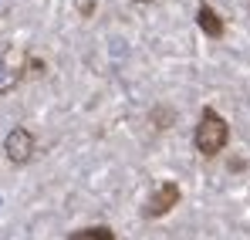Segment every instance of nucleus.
Listing matches in <instances>:
<instances>
[{
    "label": "nucleus",
    "instance_id": "1",
    "mask_svg": "<svg viewBox=\"0 0 250 240\" xmlns=\"http://www.w3.org/2000/svg\"><path fill=\"white\" fill-rule=\"evenodd\" d=\"M196 149L203 153V156H216V153H223L227 149V142H230V125L223 115H216L213 109H203V115H200V125H196Z\"/></svg>",
    "mask_w": 250,
    "mask_h": 240
},
{
    "label": "nucleus",
    "instance_id": "5",
    "mask_svg": "<svg viewBox=\"0 0 250 240\" xmlns=\"http://www.w3.org/2000/svg\"><path fill=\"white\" fill-rule=\"evenodd\" d=\"M68 240H115V237H112V230H108V227H88V230L71 234Z\"/></svg>",
    "mask_w": 250,
    "mask_h": 240
},
{
    "label": "nucleus",
    "instance_id": "2",
    "mask_svg": "<svg viewBox=\"0 0 250 240\" xmlns=\"http://www.w3.org/2000/svg\"><path fill=\"white\" fill-rule=\"evenodd\" d=\"M176 203H179V186H176V183H163V186L149 196V203H146V217L156 220V217H163L166 210H172Z\"/></svg>",
    "mask_w": 250,
    "mask_h": 240
},
{
    "label": "nucleus",
    "instance_id": "4",
    "mask_svg": "<svg viewBox=\"0 0 250 240\" xmlns=\"http://www.w3.org/2000/svg\"><path fill=\"white\" fill-rule=\"evenodd\" d=\"M196 21H200V27L207 31L209 38H220V34H223V21L216 17V10H213L209 3H200V14H196Z\"/></svg>",
    "mask_w": 250,
    "mask_h": 240
},
{
    "label": "nucleus",
    "instance_id": "6",
    "mask_svg": "<svg viewBox=\"0 0 250 240\" xmlns=\"http://www.w3.org/2000/svg\"><path fill=\"white\" fill-rule=\"evenodd\" d=\"M0 78H3V61H0Z\"/></svg>",
    "mask_w": 250,
    "mask_h": 240
},
{
    "label": "nucleus",
    "instance_id": "3",
    "mask_svg": "<svg viewBox=\"0 0 250 240\" xmlns=\"http://www.w3.org/2000/svg\"><path fill=\"white\" fill-rule=\"evenodd\" d=\"M3 149H7L10 162H27V159H31V153H34V135H31L27 129H10Z\"/></svg>",
    "mask_w": 250,
    "mask_h": 240
},
{
    "label": "nucleus",
    "instance_id": "7",
    "mask_svg": "<svg viewBox=\"0 0 250 240\" xmlns=\"http://www.w3.org/2000/svg\"><path fill=\"white\" fill-rule=\"evenodd\" d=\"M139 3H149V0H139Z\"/></svg>",
    "mask_w": 250,
    "mask_h": 240
}]
</instances>
